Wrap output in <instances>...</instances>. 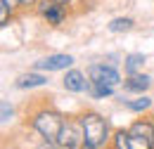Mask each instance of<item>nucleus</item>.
Listing matches in <instances>:
<instances>
[{
	"label": "nucleus",
	"instance_id": "nucleus-1",
	"mask_svg": "<svg viewBox=\"0 0 154 149\" xmlns=\"http://www.w3.org/2000/svg\"><path fill=\"white\" fill-rule=\"evenodd\" d=\"M64 121H66V116L59 109H55L50 102H36L31 109H26V123H29V128L36 135L45 137V140H55L57 142Z\"/></svg>",
	"mask_w": 154,
	"mask_h": 149
},
{
	"label": "nucleus",
	"instance_id": "nucleus-2",
	"mask_svg": "<svg viewBox=\"0 0 154 149\" xmlns=\"http://www.w3.org/2000/svg\"><path fill=\"white\" fill-rule=\"evenodd\" d=\"M81 118V126H83V132H85V142L93 144L97 149H104L112 140V130H109V123L107 118L100 111H93V109H85V111L78 114Z\"/></svg>",
	"mask_w": 154,
	"mask_h": 149
},
{
	"label": "nucleus",
	"instance_id": "nucleus-3",
	"mask_svg": "<svg viewBox=\"0 0 154 149\" xmlns=\"http://www.w3.org/2000/svg\"><path fill=\"white\" fill-rule=\"evenodd\" d=\"M33 12H36L48 26H52V29L66 24V19L71 17V7H69V5H62L57 0H40Z\"/></svg>",
	"mask_w": 154,
	"mask_h": 149
},
{
	"label": "nucleus",
	"instance_id": "nucleus-4",
	"mask_svg": "<svg viewBox=\"0 0 154 149\" xmlns=\"http://www.w3.org/2000/svg\"><path fill=\"white\" fill-rule=\"evenodd\" d=\"M85 142V132H83V126H81V118L78 116H66L62 130H59L57 144L62 149H81Z\"/></svg>",
	"mask_w": 154,
	"mask_h": 149
},
{
	"label": "nucleus",
	"instance_id": "nucleus-5",
	"mask_svg": "<svg viewBox=\"0 0 154 149\" xmlns=\"http://www.w3.org/2000/svg\"><path fill=\"white\" fill-rule=\"evenodd\" d=\"M137 149H154V118H137L128 126Z\"/></svg>",
	"mask_w": 154,
	"mask_h": 149
},
{
	"label": "nucleus",
	"instance_id": "nucleus-6",
	"mask_svg": "<svg viewBox=\"0 0 154 149\" xmlns=\"http://www.w3.org/2000/svg\"><path fill=\"white\" fill-rule=\"evenodd\" d=\"M88 78L93 83H100V85H109V88H119L123 83V78L119 74V69L112 66V64H104V62H97V64H90L88 66Z\"/></svg>",
	"mask_w": 154,
	"mask_h": 149
},
{
	"label": "nucleus",
	"instance_id": "nucleus-7",
	"mask_svg": "<svg viewBox=\"0 0 154 149\" xmlns=\"http://www.w3.org/2000/svg\"><path fill=\"white\" fill-rule=\"evenodd\" d=\"M33 66H36V71H48V74H52V71H69L74 66V57L57 52V55H48L43 59H38Z\"/></svg>",
	"mask_w": 154,
	"mask_h": 149
},
{
	"label": "nucleus",
	"instance_id": "nucleus-8",
	"mask_svg": "<svg viewBox=\"0 0 154 149\" xmlns=\"http://www.w3.org/2000/svg\"><path fill=\"white\" fill-rule=\"evenodd\" d=\"M62 85L66 93H74V95H81V93H88V85H90V78L88 74L78 71V69H69L64 78H62Z\"/></svg>",
	"mask_w": 154,
	"mask_h": 149
},
{
	"label": "nucleus",
	"instance_id": "nucleus-9",
	"mask_svg": "<svg viewBox=\"0 0 154 149\" xmlns=\"http://www.w3.org/2000/svg\"><path fill=\"white\" fill-rule=\"evenodd\" d=\"M149 85H152V78L147 74H133V76H126L123 78V90L126 93H133V95L147 93Z\"/></svg>",
	"mask_w": 154,
	"mask_h": 149
},
{
	"label": "nucleus",
	"instance_id": "nucleus-10",
	"mask_svg": "<svg viewBox=\"0 0 154 149\" xmlns=\"http://www.w3.org/2000/svg\"><path fill=\"white\" fill-rule=\"evenodd\" d=\"M48 83V76L38 74V71H29V74H21L17 81H14V85L19 88V90H31V88H43Z\"/></svg>",
	"mask_w": 154,
	"mask_h": 149
},
{
	"label": "nucleus",
	"instance_id": "nucleus-11",
	"mask_svg": "<svg viewBox=\"0 0 154 149\" xmlns=\"http://www.w3.org/2000/svg\"><path fill=\"white\" fill-rule=\"evenodd\" d=\"M109 149H137L131 137L128 128H119L112 132V140H109Z\"/></svg>",
	"mask_w": 154,
	"mask_h": 149
},
{
	"label": "nucleus",
	"instance_id": "nucleus-12",
	"mask_svg": "<svg viewBox=\"0 0 154 149\" xmlns=\"http://www.w3.org/2000/svg\"><path fill=\"white\" fill-rule=\"evenodd\" d=\"M121 104L126 107V109H131L133 114H145V111H149L152 109V97H147V95H137L135 99H123L121 97Z\"/></svg>",
	"mask_w": 154,
	"mask_h": 149
},
{
	"label": "nucleus",
	"instance_id": "nucleus-13",
	"mask_svg": "<svg viewBox=\"0 0 154 149\" xmlns=\"http://www.w3.org/2000/svg\"><path fill=\"white\" fill-rule=\"evenodd\" d=\"M17 12H21L19 0H0V26L5 29L12 19L17 17Z\"/></svg>",
	"mask_w": 154,
	"mask_h": 149
},
{
	"label": "nucleus",
	"instance_id": "nucleus-14",
	"mask_svg": "<svg viewBox=\"0 0 154 149\" xmlns=\"http://www.w3.org/2000/svg\"><path fill=\"white\" fill-rule=\"evenodd\" d=\"M145 55H140V52H133V55H128L123 59V71L126 76H133V74H142V66H145Z\"/></svg>",
	"mask_w": 154,
	"mask_h": 149
},
{
	"label": "nucleus",
	"instance_id": "nucleus-15",
	"mask_svg": "<svg viewBox=\"0 0 154 149\" xmlns=\"http://www.w3.org/2000/svg\"><path fill=\"white\" fill-rule=\"evenodd\" d=\"M107 29H109L112 33H128V31L135 29V19L133 17H114L107 24Z\"/></svg>",
	"mask_w": 154,
	"mask_h": 149
},
{
	"label": "nucleus",
	"instance_id": "nucleus-16",
	"mask_svg": "<svg viewBox=\"0 0 154 149\" xmlns=\"http://www.w3.org/2000/svg\"><path fill=\"white\" fill-rule=\"evenodd\" d=\"M88 93L93 99H104V97H114L116 88H109V85H100V83H93L90 81V85H88Z\"/></svg>",
	"mask_w": 154,
	"mask_h": 149
},
{
	"label": "nucleus",
	"instance_id": "nucleus-17",
	"mask_svg": "<svg viewBox=\"0 0 154 149\" xmlns=\"http://www.w3.org/2000/svg\"><path fill=\"white\" fill-rule=\"evenodd\" d=\"M31 149H62V147H59L55 140H45V137H40V135H38Z\"/></svg>",
	"mask_w": 154,
	"mask_h": 149
},
{
	"label": "nucleus",
	"instance_id": "nucleus-18",
	"mask_svg": "<svg viewBox=\"0 0 154 149\" xmlns=\"http://www.w3.org/2000/svg\"><path fill=\"white\" fill-rule=\"evenodd\" d=\"M0 109H2V126H7V121L12 118V107H10V102L5 99V102L0 104Z\"/></svg>",
	"mask_w": 154,
	"mask_h": 149
},
{
	"label": "nucleus",
	"instance_id": "nucleus-19",
	"mask_svg": "<svg viewBox=\"0 0 154 149\" xmlns=\"http://www.w3.org/2000/svg\"><path fill=\"white\" fill-rule=\"evenodd\" d=\"M38 2H40V0H19V10H21V12H33Z\"/></svg>",
	"mask_w": 154,
	"mask_h": 149
},
{
	"label": "nucleus",
	"instance_id": "nucleus-20",
	"mask_svg": "<svg viewBox=\"0 0 154 149\" xmlns=\"http://www.w3.org/2000/svg\"><path fill=\"white\" fill-rule=\"evenodd\" d=\"M57 2H62V5H69L71 10H74L76 5H81V0H57Z\"/></svg>",
	"mask_w": 154,
	"mask_h": 149
},
{
	"label": "nucleus",
	"instance_id": "nucleus-21",
	"mask_svg": "<svg viewBox=\"0 0 154 149\" xmlns=\"http://www.w3.org/2000/svg\"><path fill=\"white\" fill-rule=\"evenodd\" d=\"M81 149H97V147H93V144H88V142H83V147Z\"/></svg>",
	"mask_w": 154,
	"mask_h": 149
}]
</instances>
